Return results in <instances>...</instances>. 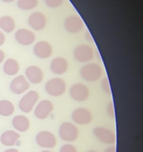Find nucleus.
I'll return each instance as SVG.
<instances>
[{"mask_svg":"<svg viewBox=\"0 0 143 152\" xmlns=\"http://www.w3.org/2000/svg\"><path fill=\"white\" fill-rule=\"evenodd\" d=\"M69 64L66 59L62 57L54 58L50 64V69L54 74L61 75L66 72L68 70Z\"/></svg>","mask_w":143,"mask_h":152,"instance_id":"obj_17","label":"nucleus"},{"mask_svg":"<svg viewBox=\"0 0 143 152\" xmlns=\"http://www.w3.org/2000/svg\"><path fill=\"white\" fill-rule=\"evenodd\" d=\"M28 24L34 31H42L46 28L47 18L43 13L34 11L28 18Z\"/></svg>","mask_w":143,"mask_h":152,"instance_id":"obj_11","label":"nucleus"},{"mask_svg":"<svg viewBox=\"0 0 143 152\" xmlns=\"http://www.w3.org/2000/svg\"><path fill=\"white\" fill-rule=\"evenodd\" d=\"M69 96L73 100L78 102L87 101L90 97V90L87 85L82 83H76L69 88Z\"/></svg>","mask_w":143,"mask_h":152,"instance_id":"obj_6","label":"nucleus"},{"mask_svg":"<svg viewBox=\"0 0 143 152\" xmlns=\"http://www.w3.org/2000/svg\"><path fill=\"white\" fill-rule=\"evenodd\" d=\"M59 137L63 141L74 142L79 137V130L78 127L72 122H66L61 124L59 128Z\"/></svg>","mask_w":143,"mask_h":152,"instance_id":"obj_2","label":"nucleus"},{"mask_svg":"<svg viewBox=\"0 0 143 152\" xmlns=\"http://www.w3.org/2000/svg\"><path fill=\"white\" fill-rule=\"evenodd\" d=\"M45 90L49 96L59 97L65 93L66 90V84L62 78H53L46 83Z\"/></svg>","mask_w":143,"mask_h":152,"instance_id":"obj_3","label":"nucleus"},{"mask_svg":"<svg viewBox=\"0 0 143 152\" xmlns=\"http://www.w3.org/2000/svg\"><path fill=\"white\" fill-rule=\"evenodd\" d=\"M73 56L78 62L89 63L94 58V50L90 45H78L74 49Z\"/></svg>","mask_w":143,"mask_h":152,"instance_id":"obj_5","label":"nucleus"},{"mask_svg":"<svg viewBox=\"0 0 143 152\" xmlns=\"http://www.w3.org/2000/svg\"><path fill=\"white\" fill-rule=\"evenodd\" d=\"M101 87L102 90L106 93L107 95H111V89H110V83H109L108 78L107 77H104L103 79L101 80Z\"/></svg>","mask_w":143,"mask_h":152,"instance_id":"obj_24","label":"nucleus"},{"mask_svg":"<svg viewBox=\"0 0 143 152\" xmlns=\"http://www.w3.org/2000/svg\"><path fill=\"white\" fill-rule=\"evenodd\" d=\"M26 78L28 82L34 84H39L43 81L44 73L37 66H29L26 69Z\"/></svg>","mask_w":143,"mask_h":152,"instance_id":"obj_16","label":"nucleus"},{"mask_svg":"<svg viewBox=\"0 0 143 152\" xmlns=\"http://www.w3.org/2000/svg\"><path fill=\"white\" fill-rule=\"evenodd\" d=\"M40 99L39 93L35 90H30L22 97L19 103V108L26 113L31 112Z\"/></svg>","mask_w":143,"mask_h":152,"instance_id":"obj_4","label":"nucleus"},{"mask_svg":"<svg viewBox=\"0 0 143 152\" xmlns=\"http://www.w3.org/2000/svg\"><path fill=\"white\" fill-rule=\"evenodd\" d=\"M5 58V54L3 50L0 49V64H2Z\"/></svg>","mask_w":143,"mask_h":152,"instance_id":"obj_30","label":"nucleus"},{"mask_svg":"<svg viewBox=\"0 0 143 152\" xmlns=\"http://www.w3.org/2000/svg\"><path fill=\"white\" fill-rule=\"evenodd\" d=\"M15 111L14 104L8 100L0 101V116H11Z\"/></svg>","mask_w":143,"mask_h":152,"instance_id":"obj_22","label":"nucleus"},{"mask_svg":"<svg viewBox=\"0 0 143 152\" xmlns=\"http://www.w3.org/2000/svg\"><path fill=\"white\" fill-rule=\"evenodd\" d=\"M107 113L110 116V119H114L115 118L114 104L112 102H109L108 104L107 105Z\"/></svg>","mask_w":143,"mask_h":152,"instance_id":"obj_27","label":"nucleus"},{"mask_svg":"<svg viewBox=\"0 0 143 152\" xmlns=\"http://www.w3.org/2000/svg\"><path fill=\"white\" fill-rule=\"evenodd\" d=\"M16 28L15 20L11 16H2L0 17V29L6 33H11Z\"/></svg>","mask_w":143,"mask_h":152,"instance_id":"obj_21","label":"nucleus"},{"mask_svg":"<svg viewBox=\"0 0 143 152\" xmlns=\"http://www.w3.org/2000/svg\"><path fill=\"white\" fill-rule=\"evenodd\" d=\"M60 152H78V150L73 145L65 144L61 146Z\"/></svg>","mask_w":143,"mask_h":152,"instance_id":"obj_26","label":"nucleus"},{"mask_svg":"<svg viewBox=\"0 0 143 152\" xmlns=\"http://www.w3.org/2000/svg\"><path fill=\"white\" fill-rule=\"evenodd\" d=\"M17 7L23 11H31L38 5V0H18Z\"/></svg>","mask_w":143,"mask_h":152,"instance_id":"obj_23","label":"nucleus"},{"mask_svg":"<svg viewBox=\"0 0 143 152\" xmlns=\"http://www.w3.org/2000/svg\"><path fill=\"white\" fill-rule=\"evenodd\" d=\"M64 0H45L46 6L51 8H57L63 5Z\"/></svg>","mask_w":143,"mask_h":152,"instance_id":"obj_25","label":"nucleus"},{"mask_svg":"<svg viewBox=\"0 0 143 152\" xmlns=\"http://www.w3.org/2000/svg\"><path fill=\"white\" fill-rule=\"evenodd\" d=\"M2 1L3 2H5V3H10V2H14V1H15V0H2Z\"/></svg>","mask_w":143,"mask_h":152,"instance_id":"obj_32","label":"nucleus"},{"mask_svg":"<svg viewBox=\"0 0 143 152\" xmlns=\"http://www.w3.org/2000/svg\"><path fill=\"white\" fill-rule=\"evenodd\" d=\"M53 49L52 46L49 42L41 40V41L37 42L34 45L33 49V52L36 57H37L40 59H47L50 58L52 55Z\"/></svg>","mask_w":143,"mask_h":152,"instance_id":"obj_15","label":"nucleus"},{"mask_svg":"<svg viewBox=\"0 0 143 152\" xmlns=\"http://www.w3.org/2000/svg\"><path fill=\"white\" fill-rule=\"evenodd\" d=\"M4 152H19V151L16 148H8L5 150Z\"/></svg>","mask_w":143,"mask_h":152,"instance_id":"obj_31","label":"nucleus"},{"mask_svg":"<svg viewBox=\"0 0 143 152\" xmlns=\"http://www.w3.org/2000/svg\"><path fill=\"white\" fill-rule=\"evenodd\" d=\"M41 152H52V151H48V150H45V151H42Z\"/></svg>","mask_w":143,"mask_h":152,"instance_id":"obj_34","label":"nucleus"},{"mask_svg":"<svg viewBox=\"0 0 143 152\" xmlns=\"http://www.w3.org/2000/svg\"><path fill=\"white\" fill-rule=\"evenodd\" d=\"M104 152H116V147L113 145H111L110 146V147L107 148L106 149L104 150Z\"/></svg>","mask_w":143,"mask_h":152,"instance_id":"obj_29","label":"nucleus"},{"mask_svg":"<svg viewBox=\"0 0 143 152\" xmlns=\"http://www.w3.org/2000/svg\"><path fill=\"white\" fill-rule=\"evenodd\" d=\"M87 152H98L97 151H95V150H89L87 151Z\"/></svg>","mask_w":143,"mask_h":152,"instance_id":"obj_33","label":"nucleus"},{"mask_svg":"<svg viewBox=\"0 0 143 152\" xmlns=\"http://www.w3.org/2000/svg\"><path fill=\"white\" fill-rule=\"evenodd\" d=\"M30 87V83L23 75L17 76L10 84V90L16 95H20L27 91Z\"/></svg>","mask_w":143,"mask_h":152,"instance_id":"obj_13","label":"nucleus"},{"mask_svg":"<svg viewBox=\"0 0 143 152\" xmlns=\"http://www.w3.org/2000/svg\"><path fill=\"white\" fill-rule=\"evenodd\" d=\"M5 35L2 31L0 30V46H2V45L5 43Z\"/></svg>","mask_w":143,"mask_h":152,"instance_id":"obj_28","label":"nucleus"},{"mask_svg":"<svg viewBox=\"0 0 143 152\" xmlns=\"http://www.w3.org/2000/svg\"><path fill=\"white\" fill-rule=\"evenodd\" d=\"M20 138V135L18 132L12 131V130H8L2 133L0 137V142L5 146L11 147L17 144Z\"/></svg>","mask_w":143,"mask_h":152,"instance_id":"obj_18","label":"nucleus"},{"mask_svg":"<svg viewBox=\"0 0 143 152\" xmlns=\"http://www.w3.org/2000/svg\"><path fill=\"white\" fill-rule=\"evenodd\" d=\"M65 30L70 34L79 33L84 28L82 19L78 15H70L65 19L63 23Z\"/></svg>","mask_w":143,"mask_h":152,"instance_id":"obj_8","label":"nucleus"},{"mask_svg":"<svg viewBox=\"0 0 143 152\" xmlns=\"http://www.w3.org/2000/svg\"><path fill=\"white\" fill-rule=\"evenodd\" d=\"M81 78L88 82H95L101 78L103 69L99 64L88 63L83 66L80 70Z\"/></svg>","mask_w":143,"mask_h":152,"instance_id":"obj_1","label":"nucleus"},{"mask_svg":"<svg viewBox=\"0 0 143 152\" xmlns=\"http://www.w3.org/2000/svg\"><path fill=\"white\" fill-rule=\"evenodd\" d=\"M15 40L22 46H30L34 43L36 36L32 31L27 28H20L16 31Z\"/></svg>","mask_w":143,"mask_h":152,"instance_id":"obj_14","label":"nucleus"},{"mask_svg":"<svg viewBox=\"0 0 143 152\" xmlns=\"http://www.w3.org/2000/svg\"><path fill=\"white\" fill-rule=\"evenodd\" d=\"M54 110V104L52 102L47 99L42 100L37 104L34 109V115L40 120L46 119Z\"/></svg>","mask_w":143,"mask_h":152,"instance_id":"obj_12","label":"nucleus"},{"mask_svg":"<svg viewBox=\"0 0 143 152\" xmlns=\"http://www.w3.org/2000/svg\"><path fill=\"white\" fill-rule=\"evenodd\" d=\"M37 145L43 148H53L57 145V139L52 132L49 131H41L36 136Z\"/></svg>","mask_w":143,"mask_h":152,"instance_id":"obj_9","label":"nucleus"},{"mask_svg":"<svg viewBox=\"0 0 143 152\" xmlns=\"http://www.w3.org/2000/svg\"><path fill=\"white\" fill-rule=\"evenodd\" d=\"M72 119L75 124L87 125L93 120V115L90 110L85 107H78L72 113Z\"/></svg>","mask_w":143,"mask_h":152,"instance_id":"obj_10","label":"nucleus"},{"mask_svg":"<svg viewBox=\"0 0 143 152\" xmlns=\"http://www.w3.org/2000/svg\"><path fill=\"white\" fill-rule=\"evenodd\" d=\"M93 135L102 143L107 145H113L116 143V137L112 130L105 127H96L93 129Z\"/></svg>","mask_w":143,"mask_h":152,"instance_id":"obj_7","label":"nucleus"},{"mask_svg":"<svg viewBox=\"0 0 143 152\" xmlns=\"http://www.w3.org/2000/svg\"><path fill=\"white\" fill-rule=\"evenodd\" d=\"M30 120L24 115H17L12 120V125L14 129L19 132H26L30 128Z\"/></svg>","mask_w":143,"mask_h":152,"instance_id":"obj_19","label":"nucleus"},{"mask_svg":"<svg viewBox=\"0 0 143 152\" xmlns=\"http://www.w3.org/2000/svg\"><path fill=\"white\" fill-rule=\"evenodd\" d=\"M3 71L7 75H16L20 71V64L14 58H8L3 65Z\"/></svg>","mask_w":143,"mask_h":152,"instance_id":"obj_20","label":"nucleus"}]
</instances>
